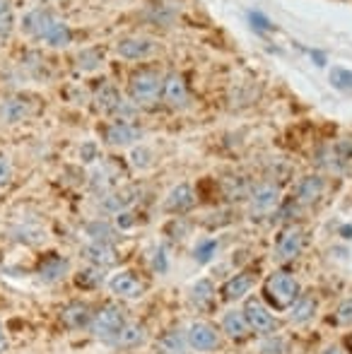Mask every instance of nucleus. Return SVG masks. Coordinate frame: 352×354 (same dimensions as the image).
Instances as JSON below:
<instances>
[{"label": "nucleus", "instance_id": "1", "mask_svg": "<svg viewBox=\"0 0 352 354\" xmlns=\"http://www.w3.org/2000/svg\"><path fill=\"white\" fill-rule=\"evenodd\" d=\"M19 29H22L27 37L48 44V46H53V48H66L73 44L71 27L46 8H34V10H29V12H24L22 19H19Z\"/></svg>", "mask_w": 352, "mask_h": 354}, {"label": "nucleus", "instance_id": "2", "mask_svg": "<svg viewBox=\"0 0 352 354\" xmlns=\"http://www.w3.org/2000/svg\"><path fill=\"white\" fill-rule=\"evenodd\" d=\"M302 284L292 272L287 270H275L266 277L263 282V301L272 311H290L292 304L299 299Z\"/></svg>", "mask_w": 352, "mask_h": 354}, {"label": "nucleus", "instance_id": "3", "mask_svg": "<svg viewBox=\"0 0 352 354\" xmlns=\"http://www.w3.org/2000/svg\"><path fill=\"white\" fill-rule=\"evenodd\" d=\"M128 318L126 311H123L118 304H104L99 311H94L92 323H89V330H92L94 337H99L102 342H109V345H116L118 335L126 328Z\"/></svg>", "mask_w": 352, "mask_h": 354}, {"label": "nucleus", "instance_id": "4", "mask_svg": "<svg viewBox=\"0 0 352 354\" xmlns=\"http://www.w3.org/2000/svg\"><path fill=\"white\" fill-rule=\"evenodd\" d=\"M162 77L157 71H138L131 75V82H128V94H131V102L138 106H152L157 99L162 97Z\"/></svg>", "mask_w": 352, "mask_h": 354}, {"label": "nucleus", "instance_id": "5", "mask_svg": "<svg viewBox=\"0 0 352 354\" xmlns=\"http://www.w3.org/2000/svg\"><path fill=\"white\" fill-rule=\"evenodd\" d=\"M244 316L246 321H249L251 330L256 333V335L266 337V335H272V333L280 330V321H277V316L272 313V308L268 306L266 301H261V299H246L244 304Z\"/></svg>", "mask_w": 352, "mask_h": 354}, {"label": "nucleus", "instance_id": "6", "mask_svg": "<svg viewBox=\"0 0 352 354\" xmlns=\"http://www.w3.org/2000/svg\"><path fill=\"white\" fill-rule=\"evenodd\" d=\"M304 241H306V232L299 224H290L285 227L275 239V258L280 263H290L304 251Z\"/></svg>", "mask_w": 352, "mask_h": 354}, {"label": "nucleus", "instance_id": "7", "mask_svg": "<svg viewBox=\"0 0 352 354\" xmlns=\"http://www.w3.org/2000/svg\"><path fill=\"white\" fill-rule=\"evenodd\" d=\"M186 342L193 352H215L220 347V333L205 321H193L186 330Z\"/></svg>", "mask_w": 352, "mask_h": 354}, {"label": "nucleus", "instance_id": "8", "mask_svg": "<svg viewBox=\"0 0 352 354\" xmlns=\"http://www.w3.org/2000/svg\"><path fill=\"white\" fill-rule=\"evenodd\" d=\"M109 289H111V294H116L118 299H126V301H136V299H142V294H145V284L133 270L113 272L109 277Z\"/></svg>", "mask_w": 352, "mask_h": 354}, {"label": "nucleus", "instance_id": "9", "mask_svg": "<svg viewBox=\"0 0 352 354\" xmlns=\"http://www.w3.org/2000/svg\"><path fill=\"white\" fill-rule=\"evenodd\" d=\"M116 53L126 61H142L157 53V41L147 37H123L116 41Z\"/></svg>", "mask_w": 352, "mask_h": 354}, {"label": "nucleus", "instance_id": "10", "mask_svg": "<svg viewBox=\"0 0 352 354\" xmlns=\"http://www.w3.org/2000/svg\"><path fill=\"white\" fill-rule=\"evenodd\" d=\"M140 138H142L140 128L123 121V118H118V121L109 123L104 128V142L111 145V147H128V145H136Z\"/></svg>", "mask_w": 352, "mask_h": 354}, {"label": "nucleus", "instance_id": "11", "mask_svg": "<svg viewBox=\"0 0 352 354\" xmlns=\"http://www.w3.org/2000/svg\"><path fill=\"white\" fill-rule=\"evenodd\" d=\"M256 284V272L251 270H241L237 275H232L230 280L220 287V297L225 299L227 304H237L241 299H246V294L254 289Z\"/></svg>", "mask_w": 352, "mask_h": 354}, {"label": "nucleus", "instance_id": "12", "mask_svg": "<svg viewBox=\"0 0 352 354\" xmlns=\"http://www.w3.org/2000/svg\"><path fill=\"white\" fill-rule=\"evenodd\" d=\"M249 205L254 214H268L280 205V188L275 183H259L251 188L249 193Z\"/></svg>", "mask_w": 352, "mask_h": 354}, {"label": "nucleus", "instance_id": "13", "mask_svg": "<svg viewBox=\"0 0 352 354\" xmlns=\"http://www.w3.org/2000/svg\"><path fill=\"white\" fill-rule=\"evenodd\" d=\"M68 272H71V261H68L66 256H61V253H48V256H44L37 268L39 280L46 284L61 282Z\"/></svg>", "mask_w": 352, "mask_h": 354}, {"label": "nucleus", "instance_id": "14", "mask_svg": "<svg viewBox=\"0 0 352 354\" xmlns=\"http://www.w3.org/2000/svg\"><path fill=\"white\" fill-rule=\"evenodd\" d=\"M222 333L234 342H244L254 335V330H251L249 321H246L241 308H230V311H225V316H222Z\"/></svg>", "mask_w": 352, "mask_h": 354}, {"label": "nucleus", "instance_id": "15", "mask_svg": "<svg viewBox=\"0 0 352 354\" xmlns=\"http://www.w3.org/2000/svg\"><path fill=\"white\" fill-rule=\"evenodd\" d=\"M162 99L169 104L172 109H186L191 104V97H188L186 82L178 73H169L162 82Z\"/></svg>", "mask_w": 352, "mask_h": 354}, {"label": "nucleus", "instance_id": "16", "mask_svg": "<svg viewBox=\"0 0 352 354\" xmlns=\"http://www.w3.org/2000/svg\"><path fill=\"white\" fill-rule=\"evenodd\" d=\"M193 205H196V193L188 183H178L165 198V210L172 214H183L193 210Z\"/></svg>", "mask_w": 352, "mask_h": 354}, {"label": "nucleus", "instance_id": "17", "mask_svg": "<svg viewBox=\"0 0 352 354\" xmlns=\"http://www.w3.org/2000/svg\"><path fill=\"white\" fill-rule=\"evenodd\" d=\"M82 256H85V261L89 266L106 270V268H111L113 263H116V248H113V243L89 241L87 246L82 248Z\"/></svg>", "mask_w": 352, "mask_h": 354}, {"label": "nucleus", "instance_id": "18", "mask_svg": "<svg viewBox=\"0 0 352 354\" xmlns=\"http://www.w3.org/2000/svg\"><path fill=\"white\" fill-rule=\"evenodd\" d=\"M94 104H97L99 111L109 113V116H116V113H121L123 109H126V102H123L121 92H118L111 82L102 84V87L97 89V94H94Z\"/></svg>", "mask_w": 352, "mask_h": 354}, {"label": "nucleus", "instance_id": "19", "mask_svg": "<svg viewBox=\"0 0 352 354\" xmlns=\"http://www.w3.org/2000/svg\"><path fill=\"white\" fill-rule=\"evenodd\" d=\"M92 316H94V311L87 306L85 301H73L61 311L63 326L71 328V330H82V328H89Z\"/></svg>", "mask_w": 352, "mask_h": 354}, {"label": "nucleus", "instance_id": "20", "mask_svg": "<svg viewBox=\"0 0 352 354\" xmlns=\"http://www.w3.org/2000/svg\"><path fill=\"white\" fill-rule=\"evenodd\" d=\"M316 311H319V301H316L314 294H299V299H297L295 304L290 306V321L292 326H306V323L314 321Z\"/></svg>", "mask_w": 352, "mask_h": 354}, {"label": "nucleus", "instance_id": "21", "mask_svg": "<svg viewBox=\"0 0 352 354\" xmlns=\"http://www.w3.org/2000/svg\"><path fill=\"white\" fill-rule=\"evenodd\" d=\"M326 191V181L321 176H304L299 183H297V191H295V201L299 205H314L319 203V198L324 196Z\"/></svg>", "mask_w": 352, "mask_h": 354}, {"label": "nucleus", "instance_id": "22", "mask_svg": "<svg viewBox=\"0 0 352 354\" xmlns=\"http://www.w3.org/2000/svg\"><path fill=\"white\" fill-rule=\"evenodd\" d=\"M32 113H34V106L27 99L15 97L0 104V118H3L5 123H22V121H27Z\"/></svg>", "mask_w": 352, "mask_h": 354}, {"label": "nucleus", "instance_id": "23", "mask_svg": "<svg viewBox=\"0 0 352 354\" xmlns=\"http://www.w3.org/2000/svg\"><path fill=\"white\" fill-rule=\"evenodd\" d=\"M188 301L196 308H201V311H207L215 304V284L205 280V277L196 280L191 284V289H188Z\"/></svg>", "mask_w": 352, "mask_h": 354}, {"label": "nucleus", "instance_id": "24", "mask_svg": "<svg viewBox=\"0 0 352 354\" xmlns=\"http://www.w3.org/2000/svg\"><path fill=\"white\" fill-rule=\"evenodd\" d=\"M157 354H188V342H186V333L181 330H167L157 337L155 345Z\"/></svg>", "mask_w": 352, "mask_h": 354}, {"label": "nucleus", "instance_id": "25", "mask_svg": "<svg viewBox=\"0 0 352 354\" xmlns=\"http://www.w3.org/2000/svg\"><path fill=\"white\" fill-rule=\"evenodd\" d=\"M89 186H92V191L99 193V196H106V193L116 191L118 176L113 174L111 167H99V169H94L92 178H89Z\"/></svg>", "mask_w": 352, "mask_h": 354}, {"label": "nucleus", "instance_id": "26", "mask_svg": "<svg viewBox=\"0 0 352 354\" xmlns=\"http://www.w3.org/2000/svg\"><path fill=\"white\" fill-rule=\"evenodd\" d=\"M145 342H147L145 326H140V323H126V328H123L121 335H118L116 345L133 350V347H140V345H145Z\"/></svg>", "mask_w": 352, "mask_h": 354}, {"label": "nucleus", "instance_id": "27", "mask_svg": "<svg viewBox=\"0 0 352 354\" xmlns=\"http://www.w3.org/2000/svg\"><path fill=\"white\" fill-rule=\"evenodd\" d=\"M89 241H102V243H113L116 241V227L109 222H104V219H94V222H89L85 227Z\"/></svg>", "mask_w": 352, "mask_h": 354}, {"label": "nucleus", "instance_id": "28", "mask_svg": "<svg viewBox=\"0 0 352 354\" xmlns=\"http://www.w3.org/2000/svg\"><path fill=\"white\" fill-rule=\"evenodd\" d=\"M217 246H220L217 239H203V241H198L196 248H193V258H196V263H201V266L210 263L217 253Z\"/></svg>", "mask_w": 352, "mask_h": 354}, {"label": "nucleus", "instance_id": "29", "mask_svg": "<svg viewBox=\"0 0 352 354\" xmlns=\"http://www.w3.org/2000/svg\"><path fill=\"white\" fill-rule=\"evenodd\" d=\"M261 354H290V342L277 333L266 335L263 342H261Z\"/></svg>", "mask_w": 352, "mask_h": 354}, {"label": "nucleus", "instance_id": "30", "mask_svg": "<svg viewBox=\"0 0 352 354\" xmlns=\"http://www.w3.org/2000/svg\"><path fill=\"white\" fill-rule=\"evenodd\" d=\"M152 162H155V154H152L150 147H145V145H138V147L131 149V164L138 169V171H145V169H150Z\"/></svg>", "mask_w": 352, "mask_h": 354}, {"label": "nucleus", "instance_id": "31", "mask_svg": "<svg viewBox=\"0 0 352 354\" xmlns=\"http://www.w3.org/2000/svg\"><path fill=\"white\" fill-rule=\"evenodd\" d=\"M333 326H340V328H352V297L343 299L335 308L333 318H328Z\"/></svg>", "mask_w": 352, "mask_h": 354}, {"label": "nucleus", "instance_id": "32", "mask_svg": "<svg viewBox=\"0 0 352 354\" xmlns=\"http://www.w3.org/2000/svg\"><path fill=\"white\" fill-rule=\"evenodd\" d=\"M15 29V12L10 0H0V39H8Z\"/></svg>", "mask_w": 352, "mask_h": 354}, {"label": "nucleus", "instance_id": "33", "mask_svg": "<svg viewBox=\"0 0 352 354\" xmlns=\"http://www.w3.org/2000/svg\"><path fill=\"white\" fill-rule=\"evenodd\" d=\"M102 66V53L94 51V48H87V51H80L77 53V68L85 73H92Z\"/></svg>", "mask_w": 352, "mask_h": 354}, {"label": "nucleus", "instance_id": "34", "mask_svg": "<svg viewBox=\"0 0 352 354\" xmlns=\"http://www.w3.org/2000/svg\"><path fill=\"white\" fill-rule=\"evenodd\" d=\"M225 191L232 201H241V198H249L251 188H249V183H244L241 178H230V181L225 183Z\"/></svg>", "mask_w": 352, "mask_h": 354}, {"label": "nucleus", "instance_id": "35", "mask_svg": "<svg viewBox=\"0 0 352 354\" xmlns=\"http://www.w3.org/2000/svg\"><path fill=\"white\" fill-rule=\"evenodd\" d=\"M331 82L338 89H352V71H348V68H333L331 71Z\"/></svg>", "mask_w": 352, "mask_h": 354}, {"label": "nucleus", "instance_id": "36", "mask_svg": "<svg viewBox=\"0 0 352 354\" xmlns=\"http://www.w3.org/2000/svg\"><path fill=\"white\" fill-rule=\"evenodd\" d=\"M249 22H251V27H254L256 32H261V34H263V32H272V29H275V24H272L263 12H259V10H251V12H249Z\"/></svg>", "mask_w": 352, "mask_h": 354}, {"label": "nucleus", "instance_id": "37", "mask_svg": "<svg viewBox=\"0 0 352 354\" xmlns=\"http://www.w3.org/2000/svg\"><path fill=\"white\" fill-rule=\"evenodd\" d=\"M77 284L80 287H97V284H102V268H89L85 270L82 275H77Z\"/></svg>", "mask_w": 352, "mask_h": 354}, {"label": "nucleus", "instance_id": "38", "mask_svg": "<svg viewBox=\"0 0 352 354\" xmlns=\"http://www.w3.org/2000/svg\"><path fill=\"white\" fill-rule=\"evenodd\" d=\"M152 268L157 270V275H165V272L169 270V256H167L165 246H157L155 256H152Z\"/></svg>", "mask_w": 352, "mask_h": 354}, {"label": "nucleus", "instance_id": "39", "mask_svg": "<svg viewBox=\"0 0 352 354\" xmlns=\"http://www.w3.org/2000/svg\"><path fill=\"white\" fill-rule=\"evenodd\" d=\"M12 181V164H10L8 154L0 152V188H5Z\"/></svg>", "mask_w": 352, "mask_h": 354}, {"label": "nucleus", "instance_id": "40", "mask_svg": "<svg viewBox=\"0 0 352 354\" xmlns=\"http://www.w3.org/2000/svg\"><path fill=\"white\" fill-rule=\"evenodd\" d=\"M80 159H82L85 164L97 162V159H99V147H97V145H94L92 140H89V142H82V145H80Z\"/></svg>", "mask_w": 352, "mask_h": 354}, {"label": "nucleus", "instance_id": "41", "mask_svg": "<svg viewBox=\"0 0 352 354\" xmlns=\"http://www.w3.org/2000/svg\"><path fill=\"white\" fill-rule=\"evenodd\" d=\"M116 227H118V229H128V227H133V219H131V214H128L126 210L116 214Z\"/></svg>", "mask_w": 352, "mask_h": 354}, {"label": "nucleus", "instance_id": "42", "mask_svg": "<svg viewBox=\"0 0 352 354\" xmlns=\"http://www.w3.org/2000/svg\"><path fill=\"white\" fill-rule=\"evenodd\" d=\"M8 347H10V340H8V335H5L3 326H0V354L8 352Z\"/></svg>", "mask_w": 352, "mask_h": 354}, {"label": "nucleus", "instance_id": "43", "mask_svg": "<svg viewBox=\"0 0 352 354\" xmlns=\"http://www.w3.org/2000/svg\"><path fill=\"white\" fill-rule=\"evenodd\" d=\"M309 56H314L316 66H326V56L321 51H309Z\"/></svg>", "mask_w": 352, "mask_h": 354}, {"label": "nucleus", "instance_id": "44", "mask_svg": "<svg viewBox=\"0 0 352 354\" xmlns=\"http://www.w3.org/2000/svg\"><path fill=\"white\" fill-rule=\"evenodd\" d=\"M340 236H343V239H352V227H348V224H345V227H340Z\"/></svg>", "mask_w": 352, "mask_h": 354}, {"label": "nucleus", "instance_id": "45", "mask_svg": "<svg viewBox=\"0 0 352 354\" xmlns=\"http://www.w3.org/2000/svg\"><path fill=\"white\" fill-rule=\"evenodd\" d=\"M348 347H350V352H352V335L348 337Z\"/></svg>", "mask_w": 352, "mask_h": 354}, {"label": "nucleus", "instance_id": "46", "mask_svg": "<svg viewBox=\"0 0 352 354\" xmlns=\"http://www.w3.org/2000/svg\"><path fill=\"white\" fill-rule=\"evenodd\" d=\"M0 326H3V323H0Z\"/></svg>", "mask_w": 352, "mask_h": 354}]
</instances>
